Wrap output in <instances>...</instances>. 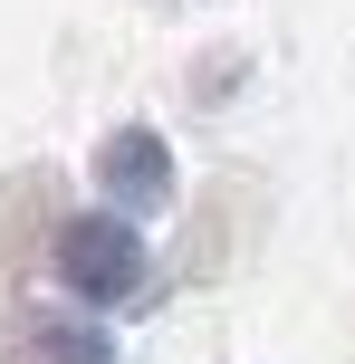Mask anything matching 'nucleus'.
Masks as SVG:
<instances>
[{
    "label": "nucleus",
    "mask_w": 355,
    "mask_h": 364,
    "mask_svg": "<svg viewBox=\"0 0 355 364\" xmlns=\"http://www.w3.org/2000/svg\"><path fill=\"white\" fill-rule=\"evenodd\" d=\"M58 278H68L87 307H125L134 288H144V230L115 211H87L58 230Z\"/></svg>",
    "instance_id": "nucleus-1"
},
{
    "label": "nucleus",
    "mask_w": 355,
    "mask_h": 364,
    "mask_svg": "<svg viewBox=\"0 0 355 364\" xmlns=\"http://www.w3.org/2000/svg\"><path fill=\"white\" fill-rule=\"evenodd\" d=\"M96 192L115 201V220H144L173 201V154L154 125H115L106 144H96Z\"/></svg>",
    "instance_id": "nucleus-2"
},
{
    "label": "nucleus",
    "mask_w": 355,
    "mask_h": 364,
    "mask_svg": "<svg viewBox=\"0 0 355 364\" xmlns=\"http://www.w3.org/2000/svg\"><path fill=\"white\" fill-rule=\"evenodd\" d=\"M10 364H115V346L96 326H77V316H19V336H10Z\"/></svg>",
    "instance_id": "nucleus-3"
}]
</instances>
